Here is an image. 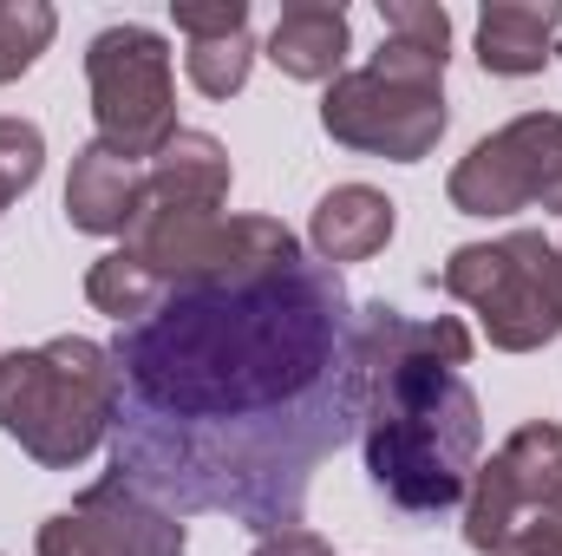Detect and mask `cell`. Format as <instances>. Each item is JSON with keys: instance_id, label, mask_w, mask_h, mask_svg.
I'll list each match as a JSON object with an SVG mask.
<instances>
[{"instance_id": "1", "label": "cell", "mask_w": 562, "mask_h": 556, "mask_svg": "<svg viewBox=\"0 0 562 556\" xmlns=\"http://www.w3.org/2000/svg\"><path fill=\"white\" fill-rule=\"evenodd\" d=\"M340 269L301 263L249 288H170L119 327L112 471L164 511L301 524L307 478L360 432V341Z\"/></svg>"}, {"instance_id": "2", "label": "cell", "mask_w": 562, "mask_h": 556, "mask_svg": "<svg viewBox=\"0 0 562 556\" xmlns=\"http://www.w3.org/2000/svg\"><path fill=\"white\" fill-rule=\"evenodd\" d=\"M360 341V452L373 491L406 518H445L464 504L484 407L458 367H471L477 341L458 314H406L393 301H367L353 314Z\"/></svg>"}, {"instance_id": "3", "label": "cell", "mask_w": 562, "mask_h": 556, "mask_svg": "<svg viewBox=\"0 0 562 556\" xmlns=\"http://www.w3.org/2000/svg\"><path fill=\"white\" fill-rule=\"evenodd\" d=\"M119 425V360L105 341L53 334L0 354V432L46 471H79Z\"/></svg>"}, {"instance_id": "4", "label": "cell", "mask_w": 562, "mask_h": 556, "mask_svg": "<svg viewBox=\"0 0 562 556\" xmlns=\"http://www.w3.org/2000/svg\"><path fill=\"white\" fill-rule=\"evenodd\" d=\"M445 66L451 53H431L419 40H380V53L360 73H340L321 99V132L360 157L419 164L438 151L451 112H445Z\"/></svg>"}, {"instance_id": "5", "label": "cell", "mask_w": 562, "mask_h": 556, "mask_svg": "<svg viewBox=\"0 0 562 556\" xmlns=\"http://www.w3.org/2000/svg\"><path fill=\"white\" fill-rule=\"evenodd\" d=\"M451 301L477 308L497 354H537L562 334V249L543 230H510L497 243H464L431 276Z\"/></svg>"}, {"instance_id": "6", "label": "cell", "mask_w": 562, "mask_h": 556, "mask_svg": "<svg viewBox=\"0 0 562 556\" xmlns=\"http://www.w3.org/2000/svg\"><path fill=\"white\" fill-rule=\"evenodd\" d=\"M86 86H92V125L99 144L150 164L177 138V73H170V40L157 26H105L86 46Z\"/></svg>"}, {"instance_id": "7", "label": "cell", "mask_w": 562, "mask_h": 556, "mask_svg": "<svg viewBox=\"0 0 562 556\" xmlns=\"http://www.w3.org/2000/svg\"><path fill=\"white\" fill-rule=\"evenodd\" d=\"M125 249L170 288H249L301 269V236L276 216H196V223H157L132 230Z\"/></svg>"}, {"instance_id": "8", "label": "cell", "mask_w": 562, "mask_h": 556, "mask_svg": "<svg viewBox=\"0 0 562 556\" xmlns=\"http://www.w3.org/2000/svg\"><path fill=\"white\" fill-rule=\"evenodd\" d=\"M458 216H517L557 210L562 216V112H524L477 138L445 177Z\"/></svg>"}, {"instance_id": "9", "label": "cell", "mask_w": 562, "mask_h": 556, "mask_svg": "<svg viewBox=\"0 0 562 556\" xmlns=\"http://www.w3.org/2000/svg\"><path fill=\"white\" fill-rule=\"evenodd\" d=\"M33 556H190L177 511L144 498L132 478H99L72 498V511H53L33 537Z\"/></svg>"}, {"instance_id": "10", "label": "cell", "mask_w": 562, "mask_h": 556, "mask_svg": "<svg viewBox=\"0 0 562 556\" xmlns=\"http://www.w3.org/2000/svg\"><path fill=\"white\" fill-rule=\"evenodd\" d=\"M557 485H562V425H550V419L517 425L471 471V491H464V544L477 556H491Z\"/></svg>"}, {"instance_id": "11", "label": "cell", "mask_w": 562, "mask_h": 556, "mask_svg": "<svg viewBox=\"0 0 562 556\" xmlns=\"http://www.w3.org/2000/svg\"><path fill=\"white\" fill-rule=\"evenodd\" d=\"M223 203H229V151H223V138L183 125L144 164V197H138V223L132 230L223 216Z\"/></svg>"}, {"instance_id": "12", "label": "cell", "mask_w": 562, "mask_h": 556, "mask_svg": "<svg viewBox=\"0 0 562 556\" xmlns=\"http://www.w3.org/2000/svg\"><path fill=\"white\" fill-rule=\"evenodd\" d=\"M177 33L190 40L183 73L203 99H236L256 73V40H249V0H216V7H170Z\"/></svg>"}, {"instance_id": "13", "label": "cell", "mask_w": 562, "mask_h": 556, "mask_svg": "<svg viewBox=\"0 0 562 556\" xmlns=\"http://www.w3.org/2000/svg\"><path fill=\"white\" fill-rule=\"evenodd\" d=\"M144 197V164L105 151V144H79L72 151V177H66V223L79 236H132Z\"/></svg>"}, {"instance_id": "14", "label": "cell", "mask_w": 562, "mask_h": 556, "mask_svg": "<svg viewBox=\"0 0 562 556\" xmlns=\"http://www.w3.org/2000/svg\"><path fill=\"white\" fill-rule=\"evenodd\" d=\"M400 230V203L373 184H334L321 203H314V223H307V243L327 269H347V263H373Z\"/></svg>"}, {"instance_id": "15", "label": "cell", "mask_w": 562, "mask_h": 556, "mask_svg": "<svg viewBox=\"0 0 562 556\" xmlns=\"http://www.w3.org/2000/svg\"><path fill=\"white\" fill-rule=\"evenodd\" d=\"M562 0H491L477 13V66L497 79H530L557 59Z\"/></svg>"}, {"instance_id": "16", "label": "cell", "mask_w": 562, "mask_h": 556, "mask_svg": "<svg viewBox=\"0 0 562 556\" xmlns=\"http://www.w3.org/2000/svg\"><path fill=\"white\" fill-rule=\"evenodd\" d=\"M347 53H353V26H347V7L334 0H294L269 26V59L301 86H334Z\"/></svg>"}, {"instance_id": "17", "label": "cell", "mask_w": 562, "mask_h": 556, "mask_svg": "<svg viewBox=\"0 0 562 556\" xmlns=\"http://www.w3.org/2000/svg\"><path fill=\"white\" fill-rule=\"evenodd\" d=\"M86 301H92L99 314H112L119 327H132V321H144V314L164 301V281L119 243V249H105V256L86 269Z\"/></svg>"}, {"instance_id": "18", "label": "cell", "mask_w": 562, "mask_h": 556, "mask_svg": "<svg viewBox=\"0 0 562 556\" xmlns=\"http://www.w3.org/2000/svg\"><path fill=\"white\" fill-rule=\"evenodd\" d=\"M53 33H59V13L46 0H0V86L33 73L40 53L53 46Z\"/></svg>"}, {"instance_id": "19", "label": "cell", "mask_w": 562, "mask_h": 556, "mask_svg": "<svg viewBox=\"0 0 562 556\" xmlns=\"http://www.w3.org/2000/svg\"><path fill=\"white\" fill-rule=\"evenodd\" d=\"M46 170V132L33 119H0V210L26 197Z\"/></svg>"}, {"instance_id": "20", "label": "cell", "mask_w": 562, "mask_h": 556, "mask_svg": "<svg viewBox=\"0 0 562 556\" xmlns=\"http://www.w3.org/2000/svg\"><path fill=\"white\" fill-rule=\"evenodd\" d=\"M380 26L393 40H419L431 53H451V13L431 0H380Z\"/></svg>"}, {"instance_id": "21", "label": "cell", "mask_w": 562, "mask_h": 556, "mask_svg": "<svg viewBox=\"0 0 562 556\" xmlns=\"http://www.w3.org/2000/svg\"><path fill=\"white\" fill-rule=\"evenodd\" d=\"M249 556H334V551H327V537H314V531L288 524V531H269V537H256V551H249Z\"/></svg>"}, {"instance_id": "22", "label": "cell", "mask_w": 562, "mask_h": 556, "mask_svg": "<svg viewBox=\"0 0 562 556\" xmlns=\"http://www.w3.org/2000/svg\"><path fill=\"white\" fill-rule=\"evenodd\" d=\"M517 531H530L537 544H550V551L562 556V485L537 504V511H530V518H524V524H517ZM517 531H510V537H517Z\"/></svg>"}, {"instance_id": "23", "label": "cell", "mask_w": 562, "mask_h": 556, "mask_svg": "<svg viewBox=\"0 0 562 556\" xmlns=\"http://www.w3.org/2000/svg\"><path fill=\"white\" fill-rule=\"evenodd\" d=\"M491 556H557V551H550V544H537L530 531H517V537H504V544H497Z\"/></svg>"}, {"instance_id": "24", "label": "cell", "mask_w": 562, "mask_h": 556, "mask_svg": "<svg viewBox=\"0 0 562 556\" xmlns=\"http://www.w3.org/2000/svg\"><path fill=\"white\" fill-rule=\"evenodd\" d=\"M557 249H562V243H557Z\"/></svg>"}]
</instances>
